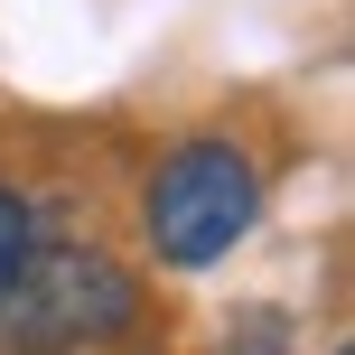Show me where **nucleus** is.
<instances>
[{
    "instance_id": "obj_2",
    "label": "nucleus",
    "mask_w": 355,
    "mask_h": 355,
    "mask_svg": "<svg viewBox=\"0 0 355 355\" xmlns=\"http://www.w3.org/2000/svg\"><path fill=\"white\" fill-rule=\"evenodd\" d=\"M131 318H141V290L103 252H28L19 290L0 300V337L19 355H66L85 337H122Z\"/></svg>"
},
{
    "instance_id": "obj_3",
    "label": "nucleus",
    "mask_w": 355,
    "mask_h": 355,
    "mask_svg": "<svg viewBox=\"0 0 355 355\" xmlns=\"http://www.w3.org/2000/svg\"><path fill=\"white\" fill-rule=\"evenodd\" d=\"M28 252H37V215H28V196L0 178V300L19 290V271H28Z\"/></svg>"
},
{
    "instance_id": "obj_1",
    "label": "nucleus",
    "mask_w": 355,
    "mask_h": 355,
    "mask_svg": "<svg viewBox=\"0 0 355 355\" xmlns=\"http://www.w3.org/2000/svg\"><path fill=\"white\" fill-rule=\"evenodd\" d=\"M252 215H262V168L234 141H178L159 159V178H150V196H141V234L168 271L225 262L252 234Z\"/></svg>"
}]
</instances>
